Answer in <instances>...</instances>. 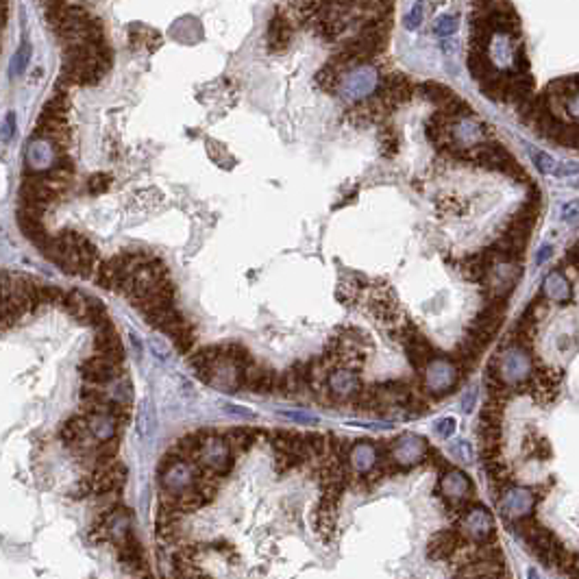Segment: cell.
Segmentation results:
<instances>
[{"label":"cell","mask_w":579,"mask_h":579,"mask_svg":"<svg viewBox=\"0 0 579 579\" xmlns=\"http://www.w3.org/2000/svg\"><path fill=\"white\" fill-rule=\"evenodd\" d=\"M224 410L231 412V414H242V416H253L251 410H244V407H237V405H224Z\"/></svg>","instance_id":"cell-49"},{"label":"cell","mask_w":579,"mask_h":579,"mask_svg":"<svg viewBox=\"0 0 579 579\" xmlns=\"http://www.w3.org/2000/svg\"><path fill=\"white\" fill-rule=\"evenodd\" d=\"M531 372H534V366H531L529 351H525L516 345L505 347L501 351V355H497V374L507 388L527 384Z\"/></svg>","instance_id":"cell-2"},{"label":"cell","mask_w":579,"mask_h":579,"mask_svg":"<svg viewBox=\"0 0 579 579\" xmlns=\"http://www.w3.org/2000/svg\"><path fill=\"white\" fill-rule=\"evenodd\" d=\"M440 490L445 494L447 501H464L470 497L472 484L468 480V475L458 468L445 470V475L440 477Z\"/></svg>","instance_id":"cell-13"},{"label":"cell","mask_w":579,"mask_h":579,"mask_svg":"<svg viewBox=\"0 0 579 579\" xmlns=\"http://www.w3.org/2000/svg\"><path fill=\"white\" fill-rule=\"evenodd\" d=\"M399 140H401V135H399V131L392 124H384L382 126V131H379V146H382V153L386 157H392V155L399 153V144H401Z\"/></svg>","instance_id":"cell-32"},{"label":"cell","mask_w":579,"mask_h":579,"mask_svg":"<svg viewBox=\"0 0 579 579\" xmlns=\"http://www.w3.org/2000/svg\"><path fill=\"white\" fill-rule=\"evenodd\" d=\"M305 445H308L310 458H325L327 453V435L325 433H305Z\"/></svg>","instance_id":"cell-35"},{"label":"cell","mask_w":579,"mask_h":579,"mask_svg":"<svg viewBox=\"0 0 579 579\" xmlns=\"http://www.w3.org/2000/svg\"><path fill=\"white\" fill-rule=\"evenodd\" d=\"M455 418H451V416H447V418H440L435 425H433V431L440 435V438H451L453 433H455Z\"/></svg>","instance_id":"cell-43"},{"label":"cell","mask_w":579,"mask_h":579,"mask_svg":"<svg viewBox=\"0 0 579 579\" xmlns=\"http://www.w3.org/2000/svg\"><path fill=\"white\" fill-rule=\"evenodd\" d=\"M451 453H453L462 464H470V462H472V447L468 445L466 440L453 442V445H451Z\"/></svg>","instance_id":"cell-41"},{"label":"cell","mask_w":579,"mask_h":579,"mask_svg":"<svg viewBox=\"0 0 579 579\" xmlns=\"http://www.w3.org/2000/svg\"><path fill=\"white\" fill-rule=\"evenodd\" d=\"M423 18H425V5H423V3H416V5L412 7V11L407 13V18H405V26L410 28V31H414V28L421 26Z\"/></svg>","instance_id":"cell-42"},{"label":"cell","mask_w":579,"mask_h":579,"mask_svg":"<svg viewBox=\"0 0 579 579\" xmlns=\"http://www.w3.org/2000/svg\"><path fill=\"white\" fill-rule=\"evenodd\" d=\"M575 216H577V202L570 200L568 205L564 207V212H562V218H564V220H575Z\"/></svg>","instance_id":"cell-47"},{"label":"cell","mask_w":579,"mask_h":579,"mask_svg":"<svg viewBox=\"0 0 579 579\" xmlns=\"http://www.w3.org/2000/svg\"><path fill=\"white\" fill-rule=\"evenodd\" d=\"M118 560L129 573H142L146 570V558L140 540L133 534H129L120 544H118Z\"/></svg>","instance_id":"cell-16"},{"label":"cell","mask_w":579,"mask_h":579,"mask_svg":"<svg viewBox=\"0 0 579 579\" xmlns=\"http://www.w3.org/2000/svg\"><path fill=\"white\" fill-rule=\"evenodd\" d=\"M31 59V46L28 44H22V48L13 55L11 59V75H22L24 72V67Z\"/></svg>","instance_id":"cell-39"},{"label":"cell","mask_w":579,"mask_h":579,"mask_svg":"<svg viewBox=\"0 0 579 579\" xmlns=\"http://www.w3.org/2000/svg\"><path fill=\"white\" fill-rule=\"evenodd\" d=\"M462 538L468 542V544H480V542H486L490 538H494V521H492V514L488 509L482 505V503H472L466 514L460 519V529Z\"/></svg>","instance_id":"cell-4"},{"label":"cell","mask_w":579,"mask_h":579,"mask_svg":"<svg viewBox=\"0 0 579 579\" xmlns=\"http://www.w3.org/2000/svg\"><path fill=\"white\" fill-rule=\"evenodd\" d=\"M421 94L425 96V98H429L433 105H438V107H442L447 103V100H451L455 94L451 92V87H447V85H442V83H423L421 85Z\"/></svg>","instance_id":"cell-29"},{"label":"cell","mask_w":579,"mask_h":579,"mask_svg":"<svg viewBox=\"0 0 579 579\" xmlns=\"http://www.w3.org/2000/svg\"><path fill=\"white\" fill-rule=\"evenodd\" d=\"M531 507H534V492L527 488L509 486L499 497V509L507 521L519 523L523 519H529Z\"/></svg>","instance_id":"cell-7"},{"label":"cell","mask_w":579,"mask_h":579,"mask_svg":"<svg viewBox=\"0 0 579 579\" xmlns=\"http://www.w3.org/2000/svg\"><path fill=\"white\" fill-rule=\"evenodd\" d=\"M534 96V79L529 72H516V75H507L505 81V96L503 100L512 105H523L525 100Z\"/></svg>","instance_id":"cell-18"},{"label":"cell","mask_w":579,"mask_h":579,"mask_svg":"<svg viewBox=\"0 0 579 579\" xmlns=\"http://www.w3.org/2000/svg\"><path fill=\"white\" fill-rule=\"evenodd\" d=\"M466 65H468V70H470V77L475 81H480V83L497 70V67L492 65V61L488 59V55L480 53V50H470Z\"/></svg>","instance_id":"cell-27"},{"label":"cell","mask_w":579,"mask_h":579,"mask_svg":"<svg viewBox=\"0 0 579 579\" xmlns=\"http://www.w3.org/2000/svg\"><path fill=\"white\" fill-rule=\"evenodd\" d=\"M212 386L224 390V392H235L242 388V368L235 366L233 362L220 357L214 366L212 374Z\"/></svg>","instance_id":"cell-17"},{"label":"cell","mask_w":579,"mask_h":579,"mask_svg":"<svg viewBox=\"0 0 579 579\" xmlns=\"http://www.w3.org/2000/svg\"><path fill=\"white\" fill-rule=\"evenodd\" d=\"M534 163H536V168L540 170L542 175H560V173H564V170H566L551 155L542 153V151H534Z\"/></svg>","instance_id":"cell-33"},{"label":"cell","mask_w":579,"mask_h":579,"mask_svg":"<svg viewBox=\"0 0 579 579\" xmlns=\"http://www.w3.org/2000/svg\"><path fill=\"white\" fill-rule=\"evenodd\" d=\"M79 372L83 374L85 384H94V386H105V388H109V386L120 377V374H122V366L109 362V359L103 357V355H94V357L85 359V362L79 366Z\"/></svg>","instance_id":"cell-8"},{"label":"cell","mask_w":579,"mask_h":579,"mask_svg":"<svg viewBox=\"0 0 579 579\" xmlns=\"http://www.w3.org/2000/svg\"><path fill=\"white\" fill-rule=\"evenodd\" d=\"M551 253H553V249H551L549 244H544V247L538 251V255H536V264H542L544 259H549V257H551Z\"/></svg>","instance_id":"cell-48"},{"label":"cell","mask_w":579,"mask_h":579,"mask_svg":"<svg viewBox=\"0 0 579 579\" xmlns=\"http://www.w3.org/2000/svg\"><path fill=\"white\" fill-rule=\"evenodd\" d=\"M157 427V418H155V405L153 401H142L140 405V412H138V433L142 438H151L153 431Z\"/></svg>","instance_id":"cell-28"},{"label":"cell","mask_w":579,"mask_h":579,"mask_svg":"<svg viewBox=\"0 0 579 579\" xmlns=\"http://www.w3.org/2000/svg\"><path fill=\"white\" fill-rule=\"evenodd\" d=\"M340 77H342V72H340L333 63H327V65L320 67V72L316 75V83H318V87H320L323 92L335 94L337 83H340Z\"/></svg>","instance_id":"cell-31"},{"label":"cell","mask_w":579,"mask_h":579,"mask_svg":"<svg viewBox=\"0 0 579 579\" xmlns=\"http://www.w3.org/2000/svg\"><path fill=\"white\" fill-rule=\"evenodd\" d=\"M527 579H540V577H538V570H536V568H529V570H527Z\"/></svg>","instance_id":"cell-51"},{"label":"cell","mask_w":579,"mask_h":579,"mask_svg":"<svg viewBox=\"0 0 579 579\" xmlns=\"http://www.w3.org/2000/svg\"><path fill=\"white\" fill-rule=\"evenodd\" d=\"M466 540L462 538V534L453 527L449 529H442V531H435L427 544V556L431 560H447L451 558L453 553H458L460 549L466 547Z\"/></svg>","instance_id":"cell-11"},{"label":"cell","mask_w":579,"mask_h":579,"mask_svg":"<svg viewBox=\"0 0 579 579\" xmlns=\"http://www.w3.org/2000/svg\"><path fill=\"white\" fill-rule=\"evenodd\" d=\"M558 144L566 146V148H575L577 146V124L575 122H564L560 135H558Z\"/></svg>","instance_id":"cell-37"},{"label":"cell","mask_w":579,"mask_h":579,"mask_svg":"<svg viewBox=\"0 0 579 579\" xmlns=\"http://www.w3.org/2000/svg\"><path fill=\"white\" fill-rule=\"evenodd\" d=\"M377 87H379L377 67L364 63V65L349 67L347 72H342L335 94L340 100H345V103H349V105H355V103H362V100L370 98L374 92H377Z\"/></svg>","instance_id":"cell-1"},{"label":"cell","mask_w":579,"mask_h":579,"mask_svg":"<svg viewBox=\"0 0 579 579\" xmlns=\"http://www.w3.org/2000/svg\"><path fill=\"white\" fill-rule=\"evenodd\" d=\"M370 312L374 318L379 320H394L399 314V301L394 296V292H377L374 296H370Z\"/></svg>","instance_id":"cell-22"},{"label":"cell","mask_w":579,"mask_h":579,"mask_svg":"<svg viewBox=\"0 0 579 579\" xmlns=\"http://www.w3.org/2000/svg\"><path fill=\"white\" fill-rule=\"evenodd\" d=\"M222 357L229 359V362H233L235 366H240V368H244V366H249V364L253 362V355H251L249 349H247L244 345H240V342L222 345Z\"/></svg>","instance_id":"cell-30"},{"label":"cell","mask_w":579,"mask_h":579,"mask_svg":"<svg viewBox=\"0 0 579 579\" xmlns=\"http://www.w3.org/2000/svg\"><path fill=\"white\" fill-rule=\"evenodd\" d=\"M325 386H327L329 394L337 401H353L362 390L359 374L353 370H347V368H333L327 374Z\"/></svg>","instance_id":"cell-10"},{"label":"cell","mask_w":579,"mask_h":579,"mask_svg":"<svg viewBox=\"0 0 579 579\" xmlns=\"http://www.w3.org/2000/svg\"><path fill=\"white\" fill-rule=\"evenodd\" d=\"M458 26H460V20H458V16H453V13H447V16H440L438 20H435V26H433V31H435V36L440 38V40H449L453 33L458 31Z\"/></svg>","instance_id":"cell-34"},{"label":"cell","mask_w":579,"mask_h":579,"mask_svg":"<svg viewBox=\"0 0 579 579\" xmlns=\"http://www.w3.org/2000/svg\"><path fill=\"white\" fill-rule=\"evenodd\" d=\"M109 185H112V175H105V173H98V175L90 177V181H87V188L92 194H103Z\"/></svg>","instance_id":"cell-40"},{"label":"cell","mask_w":579,"mask_h":579,"mask_svg":"<svg viewBox=\"0 0 579 579\" xmlns=\"http://www.w3.org/2000/svg\"><path fill=\"white\" fill-rule=\"evenodd\" d=\"M423 377H425L423 388L427 396H433V399L451 394L460 384V372L453 366V362L449 357H440V355L427 364Z\"/></svg>","instance_id":"cell-3"},{"label":"cell","mask_w":579,"mask_h":579,"mask_svg":"<svg viewBox=\"0 0 579 579\" xmlns=\"http://www.w3.org/2000/svg\"><path fill=\"white\" fill-rule=\"evenodd\" d=\"M205 440H207V431H205V429H200V431H192V433L181 435V438L177 440V445H175L173 449L179 453V458H181L183 462H196L198 451H200L202 442H205Z\"/></svg>","instance_id":"cell-23"},{"label":"cell","mask_w":579,"mask_h":579,"mask_svg":"<svg viewBox=\"0 0 579 579\" xmlns=\"http://www.w3.org/2000/svg\"><path fill=\"white\" fill-rule=\"evenodd\" d=\"M175 347L181 351V353H190V349L194 347V342H196V337H194V331H192V327L190 325H185L175 337Z\"/></svg>","instance_id":"cell-36"},{"label":"cell","mask_w":579,"mask_h":579,"mask_svg":"<svg viewBox=\"0 0 579 579\" xmlns=\"http://www.w3.org/2000/svg\"><path fill=\"white\" fill-rule=\"evenodd\" d=\"M255 433L257 429H251V427H231L224 431L222 438L227 442L231 455H242L255 445Z\"/></svg>","instance_id":"cell-21"},{"label":"cell","mask_w":579,"mask_h":579,"mask_svg":"<svg viewBox=\"0 0 579 579\" xmlns=\"http://www.w3.org/2000/svg\"><path fill=\"white\" fill-rule=\"evenodd\" d=\"M475 401H477V388H472V390H468V392L464 394V399H462V412L468 414V412L472 410Z\"/></svg>","instance_id":"cell-46"},{"label":"cell","mask_w":579,"mask_h":579,"mask_svg":"<svg viewBox=\"0 0 579 579\" xmlns=\"http://www.w3.org/2000/svg\"><path fill=\"white\" fill-rule=\"evenodd\" d=\"M301 464H303V460L296 458V455H290V453H275V468H277L279 475L290 472L292 468H296V466H301Z\"/></svg>","instance_id":"cell-38"},{"label":"cell","mask_w":579,"mask_h":579,"mask_svg":"<svg viewBox=\"0 0 579 579\" xmlns=\"http://www.w3.org/2000/svg\"><path fill=\"white\" fill-rule=\"evenodd\" d=\"M146 579H151V577H146Z\"/></svg>","instance_id":"cell-52"},{"label":"cell","mask_w":579,"mask_h":579,"mask_svg":"<svg viewBox=\"0 0 579 579\" xmlns=\"http://www.w3.org/2000/svg\"><path fill=\"white\" fill-rule=\"evenodd\" d=\"M347 460H349L351 468L357 475H366L379 464V451H377V447L372 445V442L359 440V442H355V445H351Z\"/></svg>","instance_id":"cell-15"},{"label":"cell","mask_w":579,"mask_h":579,"mask_svg":"<svg viewBox=\"0 0 579 579\" xmlns=\"http://www.w3.org/2000/svg\"><path fill=\"white\" fill-rule=\"evenodd\" d=\"M275 379H277V370H272L264 364L251 362L249 366L242 368V388L259 394H272L275 392Z\"/></svg>","instance_id":"cell-12"},{"label":"cell","mask_w":579,"mask_h":579,"mask_svg":"<svg viewBox=\"0 0 579 579\" xmlns=\"http://www.w3.org/2000/svg\"><path fill=\"white\" fill-rule=\"evenodd\" d=\"M63 308L70 312V316L83 325H87V310H90V296L83 294L81 290H70L65 292L63 298Z\"/></svg>","instance_id":"cell-26"},{"label":"cell","mask_w":579,"mask_h":579,"mask_svg":"<svg viewBox=\"0 0 579 579\" xmlns=\"http://www.w3.org/2000/svg\"><path fill=\"white\" fill-rule=\"evenodd\" d=\"M87 431L96 442H107L118 435V425L112 416L100 414V416H87Z\"/></svg>","instance_id":"cell-25"},{"label":"cell","mask_w":579,"mask_h":579,"mask_svg":"<svg viewBox=\"0 0 579 579\" xmlns=\"http://www.w3.org/2000/svg\"><path fill=\"white\" fill-rule=\"evenodd\" d=\"M279 414H281V416H286V418H290V421H296V423H308V425H314V423H316V418H314L312 414H308V412H296V410H281Z\"/></svg>","instance_id":"cell-44"},{"label":"cell","mask_w":579,"mask_h":579,"mask_svg":"<svg viewBox=\"0 0 579 579\" xmlns=\"http://www.w3.org/2000/svg\"><path fill=\"white\" fill-rule=\"evenodd\" d=\"M542 290H544V296L551 298V301H558V303L570 298V283H568L564 272H560V270H553V272H549L547 277H544Z\"/></svg>","instance_id":"cell-24"},{"label":"cell","mask_w":579,"mask_h":579,"mask_svg":"<svg viewBox=\"0 0 579 579\" xmlns=\"http://www.w3.org/2000/svg\"><path fill=\"white\" fill-rule=\"evenodd\" d=\"M220 357H222V347L220 345L202 347V349H198L196 353L190 355V366H192L194 374L202 384H212L214 366H216V362Z\"/></svg>","instance_id":"cell-14"},{"label":"cell","mask_w":579,"mask_h":579,"mask_svg":"<svg viewBox=\"0 0 579 579\" xmlns=\"http://www.w3.org/2000/svg\"><path fill=\"white\" fill-rule=\"evenodd\" d=\"M13 129H16V116H13V114H7V118H5V122H3V129H0V140H11Z\"/></svg>","instance_id":"cell-45"},{"label":"cell","mask_w":579,"mask_h":579,"mask_svg":"<svg viewBox=\"0 0 579 579\" xmlns=\"http://www.w3.org/2000/svg\"><path fill=\"white\" fill-rule=\"evenodd\" d=\"M566 259H568V264H570V266H577V247H573V249L568 251Z\"/></svg>","instance_id":"cell-50"},{"label":"cell","mask_w":579,"mask_h":579,"mask_svg":"<svg viewBox=\"0 0 579 579\" xmlns=\"http://www.w3.org/2000/svg\"><path fill=\"white\" fill-rule=\"evenodd\" d=\"M194 475H196V464L194 462H175L173 466H168L166 470L159 472V484L166 494H181L194 484Z\"/></svg>","instance_id":"cell-9"},{"label":"cell","mask_w":579,"mask_h":579,"mask_svg":"<svg viewBox=\"0 0 579 579\" xmlns=\"http://www.w3.org/2000/svg\"><path fill=\"white\" fill-rule=\"evenodd\" d=\"M290 40H292L290 18L275 13V18L270 20V26H268V48L272 53H283L290 46Z\"/></svg>","instance_id":"cell-19"},{"label":"cell","mask_w":579,"mask_h":579,"mask_svg":"<svg viewBox=\"0 0 579 579\" xmlns=\"http://www.w3.org/2000/svg\"><path fill=\"white\" fill-rule=\"evenodd\" d=\"M449 135H451V142L462 148V146H470L480 142L484 135V126L480 120H460L458 124L451 126Z\"/></svg>","instance_id":"cell-20"},{"label":"cell","mask_w":579,"mask_h":579,"mask_svg":"<svg viewBox=\"0 0 579 579\" xmlns=\"http://www.w3.org/2000/svg\"><path fill=\"white\" fill-rule=\"evenodd\" d=\"M196 464L212 470L218 477L229 475V470L233 468V455L227 447V442L222 435H207V440L202 442V447L198 451Z\"/></svg>","instance_id":"cell-5"},{"label":"cell","mask_w":579,"mask_h":579,"mask_svg":"<svg viewBox=\"0 0 579 579\" xmlns=\"http://www.w3.org/2000/svg\"><path fill=\"white\" fill-rule=\"evenodd\" d=\"M429 445L416 433H403L390 445V462L396 468H412L425 460Z\"/></svg>","instance_id":"cell-6"}]
</instances>
